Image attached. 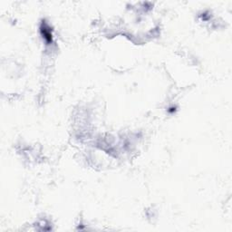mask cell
<instances>
[{"label":"cell","mask_w":232,"mask_h":232,"mask_svg":"<svg viewBox=\"0 0 232 232\" xmlns=\"http://www.w3.org/2000/svg\"><path fill=\"white\" fill-rule=\"evenodd\" d=\"M41 33L43 37H44V39L46 40V42H51L52 41V34L50 29L48 27L44 26V27H41Z\"/></svg>","instance_id":"6da1fadb"}]
</instances>
